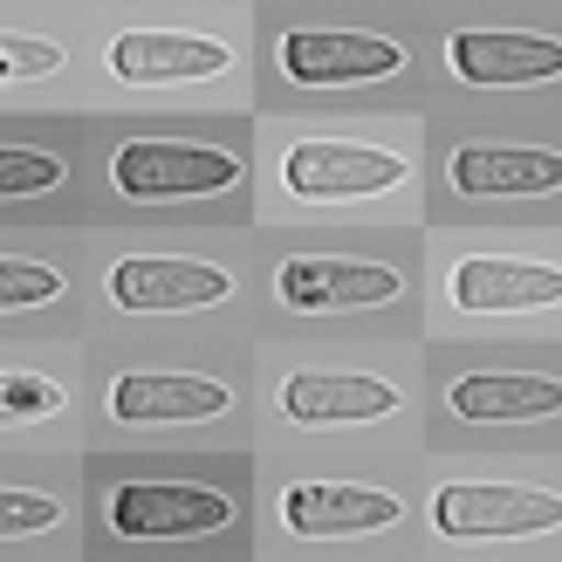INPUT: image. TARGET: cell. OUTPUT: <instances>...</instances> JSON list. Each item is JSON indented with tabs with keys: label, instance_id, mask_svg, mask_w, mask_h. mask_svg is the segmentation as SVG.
Wrapping results in <instances>:
<instances>
[{
	"label": "cell",
	"instance_id": "cell-1",
	"mask_svg": "<svg viewBox=\"0 0 562 562\" xmlns=\"http://www.w3.org/2000/svg\"><path fill=\"white\" fill-rule=\"evenodd\" d=\"M240 158L220 145H186V137H131L110 158V186L137 206H186V200H220L240 192Z\"/></svg>",
	"mask_w": 562,
	"mask_h": 562
},
{
	"label": "cell",
	"instance_id": "cell-2",
	"mask_svg": "<svg viewBox=\"0 0 562 562\" xmlns=\"http://www.w3.org/2000/svg\"><path fill=\"white\" fill-rule=\"evenodd\" d=\"M274 69L295 90H363V82H391L405 69V48L363 27H281Z\"/></svg>",
	"mask_w": 562,
	"mask_h": 562
},
{
	"label": "cell",
	"instance_id": "cell-3",
	"mask_svg": "<svg viewBox=\"0 0 562 562\" xmlns=\"http://www.w3.org/2000/svg\"><path fill=\"white\" fill-rule=\"evenodd\" d=\"M234 494L220 487H186V481H131L103 501V521L110 536L124 542H200L234 528Z\"/></svg>",
	"mask_w": 562,
	"mask_h": 562
},
{
	"label": "cell",
	"instance_id": "cell-4",
	"mask_svg": "<svg viewBox=\"0 0 562 562\" xmlns=\"http://www.w3.org/2000/svg\"><path fill=\"white\" fill-rule=\"evenodd\" d=\"M562 521V501L542 487H487V481H467V487H439L432 501V528L439 536H460V542H508V536H549Z\"/></svg>",
	"mask_w": 562,
	"mask_h": 562
},
{
	"label": "cell",
	"instance_id": "cell-5",
	"mask_svg": "<svg viewBox=\"0 0 562 562\" xmlns=\"http://www.w3.org/2000/svg\"><path fill=\"white\" fill-rule=\"evenodd\" d=\"M405 179L398 151L378 145H344V137H302L281 158V186L295 200H363V192H391Z\"/></svg>",
	"mask_w": 562,
	"mask_h": 562
},
{
	"label": "cell",
	"instance_id": "cell-6",
	"mask_svg": "<svg viewBox=\"0 0 562 562\" xmlns=\"http://www.w3.org/2000/svg\"><path fill=\"white\" fill-rule=\"evenodd\" d=\"M405 289L398 268L384 261H350V255H295L274 268V295L302 308V316H344V308H371Z\"/></svg>",
	"mask_w": 562,
	"mask_h": 562
},
{
	"label": "cell",
	"instance_id": "cell-7",
	"mask_svg": "<svg viewBox=\"0 0 562 562\" xmlns=\"http://www.w3.org/2000/svg\"><path fill=\"white\" fill-rule=\"evenodd\" d=\"M234 274L213 261H186V255H131L110 268V302L131 316H179V308H206L227 302Z\"/></svg>",
	"mask_w": 562,
	"mask_h": 562
},
{
	"label": "cell",
	"instance_id": "cell-8",
	"mask_svg": "<svg viewBox=\"0 0 562 562\" xmlns=\"http://www.w3.org/2000/svg\"><path fill=\"white\" fill-rule=\"evenodd\" d=\"M446 69L473 90H508V82H555L562 48L555 35H515V27H460L446 42Z\"/></svg>",
	"mask_w": 562,
	"mask_h": 562
},
{
	"label": "cell",
	"instance_id": "cell-9",
	"mask_svg": "<svg viewBox=\"0 0 562 562\" xmlns=\"http://www.w3.org/2000/svg\"><path fill=\"white\" fill-rule=\"evenodd\" d=\"M405 515L398 494L384 487H350V481H302L281 494V521L302 542H336V536H371V528H391Z\"/></svg>",
	"mask_w": 562,
	"mask_h": 562
},
{
	"label": "cell",
	"instance_id": "cell-10",
	"mask_svg": "<svg viewBox=\"0 0 562 562\" xmlns=\"http://www.w3.org/2000/svg\"><path fill=\"white\" fill-rule=\"evenodd\" d=\"M234 405V391L220 378H192V371H131L110 384V418L117 426H200Z\"/></svg>",
	"mask_w": 562,
	"mask_h": 562
},
{
	"label": "cell",
	"instance_id": "cell-11",
	"mask_svg": "<svg viewBox=\"0 0 562 562\" xmlns=\"http://www.w3.org/2000/svg\"><path fill=\"white\" fill-rule=\"evenodd\" d=\"M460 316H515V308H555L562 302V274L542 261H501V255H473L446 274Z\"/></svg>",
	"mask_w": 562,
	"mask_h": 562
},
{
	"label": "cell",
	"instance_id": "cell-12",
	"mask_svg": "<svg viewBox=\"0 0 562 562\" xmlns=\"http://www.w3.org/2000/svg\"><path fill=\"white\" fill-rule=\"evenodd\" d=\"M446 186L460 200H528L562 186V158L536 145H460L446 165Z\"/></svg>",
	"mask_w": 562,
	"mask_h": 562
},
{
	"label": "cell",
	"instance_id": "cell-13",
	"mask_svg": "<svg viewBox=\"0 0 562 562\" xmlns=\"http://www.w3.org/2000/svg\"><path fill=\"white\" fill-rule=\"evenodd\" d=\"M281 412L295 426H371V418L398 412V384L350 378V371H302L281 384Z\"/></svg>",
	"mask_w": 562,
	"mask_h": 562
},
{
	"label": "cell",
	"instance_id": "cell-14",
	"mask_svg": "<svg viewBox=\"0 0 562 562\" xmlns=\"http://www.w3.org/2000/svg\"><path fill=\"white\" fill-rule=\"evenodd\" d=\"M227 69V42L206 35H165V27H131L110 42V76L124 82H192Z\"/></svg>",
	"mask_w": 562,
	"mask_h": 562
},
{
	"label": "cell",
	"instance_id": "cell-15",
	"mask_svg": "<svg viewBox=\"0 0 562 562\" xmlns=\"http://www.w3.org/2000/svg\"><path fill=\"white\" fill-rule=\"evenodd\" d=\"M446 412L460 426H528V418H555L562 412V384L555 378H501V371H473L446 384Z\"/></svg>",
	"mask_w": 562,
	"mask_h": 562
},
{
	"label": "cell",
	"instance_id": "cell-16",
	"mask_svg": "<svg viewBox=\"0 0 562 562\" xmlns=\"http://www.w3.org/2000/svg\"><path fill=\"white\" fill-rule=\"evenodd\" d=\"M69 274L48 268V261H14L0 255V316H21V308H42V302H63Z\"/></svg>",
	"mask_w": 562,
	"mask_h": 562
},
{
	"label": "cell",
	"instance_id": "cell-17",
	"mask_svg": "<svg viewBox=\"0 0 562 562\" xmlns=\"http://www.w3.org/2000/svg\"><path fill=\"white\" fill-rule=\"evenodd\" d=\"M69 179V165L55 151H21V145H0V200H35V192H55Z\"/></svg>",
	"mask_w": 562,
	"mask_h": 562
},
{
	"label": "cell",
	"instance_id": "cell-18",
	"mask_svg": "<svg viewBox=\"0 0 562 562\" xmlns=\"http://www.w3.org/2000/svg\"><path fill=\"white\" fill-rule=\"evenodd\" d=\"M48 412H63V384L0 371V426H27V418H48Z\"/></svg>",
	"mask_w": 562,
	"mask_h": 562
},
{
	"label": "cell",
	"instance_id": "cell-19",
	"mask_svg": "<svg viewBox=\"0 0 562 562\" xmlns=\"http://www.w3.org/2000/svg\"><path fill=\"white\" fill-rule=\"evenodd\" d=\"M63 521V501L55 494H27V487H0V536H42V528Z\"/></svg>",
	"mask_w": 562,
	"mask_h": 562
},
{
	"label": "cell",
	"instance_id": "cell-20",
	"mask_svg": "<svg viewBox=\"0 0 562 562\" xmlns=\"http://www.w3.org/2000/svg\"><path fill=\"white\" fill-rule=\"evenodd\" d=\"M63 69V48L42 42V35H0V82L8 76H48Z\"/></svg>",
	"mask_w": 562,
	"mask_h": 562
}]
</instances>
